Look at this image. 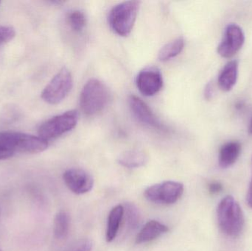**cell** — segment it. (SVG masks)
<instances>
[{"label": "cell", "instance_id": "obj_1", "mask_svg": "<svg viewBox=\"0 0 252 251\" xmlns=\"http://www.w3.org/2000/svg\"><path fill=\"white\" fill-rule=\"evenodd\" d=\"M48 141L41 137L13 131L0 132V160L14 156L16 153H39L47 150Z\"/></svg>", "mask_w": 252, "mask_h": 251}, {"label": "cell", "instance_id": "obj_2", "mask_svg": "<svg viewBox=\"0 0 252 251\" xmlns=\"http://www.w3.org/2000/svg\"><path fill=\"white\" fill-rule=\"evenodd\" d=\"M219 226L229 237L239 235L244 226V216L239 203L232 196L222 199L217 209Z\"/></svg>", "mask_w": 252, "mask_h": 251}, {"label": "cell", "instance_id": "obj_3", "mask_svg": "<svg viewBox=\"0 0 252 251\" xmlns=\"http://www.w3.org/2000/svg\"><path fill=\"white\" fill-rule=\"evenodd\" d=\"M107 86L97 79H91L84 85L80 97V106L85 114L93 116L103 111L109 101Z\"/></svg>", "mask_w": 252, "mask_h": 251}, {"label": "cell", "instance_id": "obj_4", "mask_svg": "<svg viewBox=\"0 0 252 251\" xmlns=\"http://www.w3.org/2000/svg\"><path fill=\"white\" fill-rule=\"evenodd\" d=\"M138 1H127L115 5L110 11L109 23L114 32L121 36L129 35L133 29L139 11Z\"/></svg>", "mask_w": 252, "mask_h": 251}, {"label": "cell", "instance_id": "obj_5", "mask_svg": "<svg viewBox=\"0 0 252 251\" xmlns=\"http://www.w3.org/2000/svg\"><path fill=\"white\" fill-rule=\"evenodd\" d=\"M79 116L76 110L69 111L57 115L41 124L38 128V137L48 141L54 139L76 126Z\"/></svg>", "mask_w": 252, "mask_h": 251}, {"label": "cell", "instance_id": "obj_6", "mask_svg": "<svg viewBox=\"0 0 252 251\" xmlns=\"http://www.w3.org/2000/svg\"><path fill=\"white\" fill-rule=\"evenodd\" d=\"M72 84V74L66 68H62L46 85L41 92V98L48 104H59L70 92Z\"/></svg>", "mask_w": 252, "mask_h": 251}, {"label": "cell", "instance_id": "obj_7", "mask_svg": "<svg viewBox=\"0 0 252 251\" xmlns=\"http://www.w3.org/2000/svg\"><path fill=\"white\" fill-rule=\"evenodd\" d=\"M184 185L176 181H167L151 186L144 193L145 198L157 204L170 205L176 203L184 193Z\"/></svg>", "mask_w": 252, "mask_h": 251}, {"label": "cell", "instance_id": "obj_8", "mask_svg": "<svg viewBox=\"0 0 252 251\" xmlns=\"http://www.w3.org/2000/svg\"><path fill=\"white\" fill-rule=\"evenodd\" d=\"M245 35L241 27L236 24L228 25L224 37L218 47V53L221 57L230 58L233 57L244 46Z\"/></svg>", "mask_w": 252, "mask_h": 251}, {"label": "cell", "instance_id": "obj_9", "mask_svg": "<svg viewBox=\"0 0 252 251\" xmlns=\"http://www.w3.org/2000/svg\"><path fill=\"white\" fill-rule=\"evenodd\" d=\"M63 178L66 187L76 195L86 194L94 187V178L91 174L80 168L67 169Z\"/></svg>", "mask_w": 252, "mask_h": 251}, {"label": "cell", "instance_id": "obj_10", "mask_svg": "<svg viewBox=\"0 0 252 251\" xmlns=\"http://www.w3.org/2000/svg\"><path fill=\"white\" fill-rule=\"evenodd\" d=\"M136 84L141 94L151 97L157 94L162 88V75L157 68H145L138 74Z\"/></svg>", "mask_w": 252, "mask_h": 251}, {"label": "cell", "instance_id": "obj_11", "mask_svg": "<svg viewBox=\"0 0 252 251\" xmlns=\"http://www.w3.org/2000/svg\"><path fill=\"white\" fill-rule=\"evenodd\" d=\"M128 104L132 113L139 122L150 128L164 131L165 126L156 116L151 108L139 97L130 95L128 98Z\"/></svg>", "mask_w": 252, "mask_h": 251}, {"label": "cell", "instance_id": "obj_12", "mask_svg": "<svg viewBox=\"0 0 252 251\" xmlns=\"http://www.w3.org/2000/svg\"><path fill=\"white\" fill-rule=\"evenodd\" d=\"M169 231L168 227L157 221H148L136 237V244L149 243Z\"/></svg>", "mask_w": 252, "mask_h": 251}, {"label": "cell", "instance_id": "obj_13", "mask_svg": "<svg viewBox=\"0 0 252 251\" xmlns=\"http://www.w3.org/2000/svg\"><path fill=\"white\" fill-rule=\"evenodd\" d=\"M238 60L228 62L220 72L219 77V85L223 91H229L233 88L238 81Z\"/></svg>", "mask_w": 252, "mask_h": 251}, {"label": "cell", "instance_id": "obj_14", "mask_svg": "<svg viewBox=\"0 0 252 251\" xmlns=\"http://www.w3.org/2000/svg\"><path fill=\"white\" fill-rule=\"evenodd\" d=\"M241 153V144L237 141H229L222 146L219 153V165L228 168L233 165Z\"/></svg>", "mask_w": 252, "mask_h": 251}, {"label": "cell", "instance_id": "obj_15", "mask_svg": "<svg viewBox=\"0 0 252 251\" xmlns=\"http://www.w3.org/2000/svg\"><path fill=\"white\" fill-rule=\"evenodd\" d=\"M148 154L143 150H130L124 152L118 158V163L126 168L141 167L148 163Z\"/></svg>", "mask_w": 252, "mask_h": 251}, {"label": "cell", "instance_id": "obj_16", "mask_svg": "<svg viewBox=\"0 0 252 251\" xmlns=\"http://www.w3.org/2000/svg\"><path fill=\"white\" fill-rule=\"evenodd\" d=\"M124 208L123 205L115 206L109 212L108 217L106 239L108 243H112L118 235L121 223L124 220Z\"/></svg>", "mask_w": 252, "mask_h": 251}, {"label": "cell", "instance_id": "obj_17", "mask_svg": "<svg viewBox=\"0 0 252 251\" xmlns=\"http://www.w3.org/2000/svg\"><path fill=\"white\" fill-rule=\"evenodd\" d=\"M185 47V40L179 37L168 44H165L158 52V57L160 61L165 62L179 56Z\"/></svg>", "mask_w": 252, "mask_h": 251}, {"label": "cell", "instance_id": "obj_18", "mask_svg": "<svg viewBox=\"0 0 252 251\" xmlns=\"http://www.w3.org/2000/svg\"><path fill=\"white\" fill-rule=\"evenodd\" d=\"M69 217L64 211H61L55 217L53 232L58 240H63L67 236L69 229Z\"/></svg>", "mask_w": 252, "mask_h": 251}, {"label": "cell", "instance_id": "obj_19", "mask_svg": "<svg viewBox=\"0 0 252 251\" xmlns=\"http://www.w3.org/2000/svg\"><path fill=\"white\" fill-rule=\"evenodd\" d=\"M124 217H125L126 225L129 230H135L140 224L141 215L139 209L133 203H127L124 205Z\"/></svg>", "mask_w": 252, "mask_h": 251}, {"label": "cell", "instance_id": "obj_20", "mask_svg": "<svg viewBox=\"0 0 252 251\" xmlns=\"http://www.w3.org/2000/svg\"><path fill=\"white\" fill-rule=\"evenodd\" d=\"M68 23L72 30L81 32L87 25V17L82 11L74 10L69 13L67 17Z\"/></svg>", "mask_w": 252, "mask_h": 251}, {"label": "cell", "instance_id": "obj_21", "mask_svg": "<svg viewBox=\"0 0 252 251\" xmlns=\"http://www.w3.org/2000/svg\"><path fill=\"white\" fill-rule=\"evenodd\" d=\"M16 36V30L13 27L0 25V44L12 41Z\"/></svg>", "mask_w": 252, "mask_h": 251}, {"label": "cell", "instance_id": "obj_22", "mask_svg": "<svg viewBox=\"0 0 252 251\" xmlns=\"http://www.w3.org/2000/svg\"><path fill=\"white\" fill-rule=\"evenodd\" d=\"M93 243L88 239H83L76 242L68 251H92Z\"/></svg>", "mask_w": 252, "mask_h": 251}, {"label": "cell", "instance_id": "obj_23", "mask_svg": "<svg viewBox=\"0 0 252 251\" xmlns=\"http://www.w3.org/2000/svg\"><path fill=\"white\" fill-rule=\"evenodd\" d=\"M208 190L212 195H216L223 190V187H222V184L219 182H213L209 184Z\"/></svg>", "mask_w": 252, "mask_h": 251}, {"label": "cell", "instance_id": "obj_24", "mask_svg": "<svg viewBox=\"0 0 252 251\" xmlns=\"http://www.w3.org/2000/svg\"><path fill=\"white\" fill-rule=\"evenodd\" d=\"M12 112V109H8L7 112H6L5 113L3 112L2 116H1V119H5V122H7L8 121L9 122H12V119H16V117H18V112L16 111L13 110L12 113L10 112Z\"/></svg>", "mask_w": 252, "mask_h": 251}, {"label": "cell", "instance_id": "obj_25", "mask_svg": "<svg viewBox=\"0 0 252 251\" xmlns=\"http://www.w3.org/2000/svg\"><path fill=\"white\" fill-rule=\"evenodd\" d=\"M213 94H214V89H213V84L209 83L205 87L204 90V97L207 100H210L213 98Z\"/></svg>", "mask_w": 252, "mask_h": 251}, {"label": "cell", "instance_id": "obj_26", "mask_svg": "<svg viewBox=\"0 0 252 251\" xmlns=\"http://www.w3.org/2000/svg\"><path fill=\"white\" fill-rule=\"evenodd\" d=\"M247 203L249 206L252 209V179L250 182V187H249L248 193H247Z\"/></svg>", "mask_w": 252, "mask_h": 251}, {"label": "cell", "instance_id": "obj_27", "mask_svg": "<svg viewBox=\"0 0 252 251\" xmlns=\"http://www.w3.org/2000/svg\"><path fill=\"white\" fill-rule=\"evenodd\" d=\"M249 134H251V135H252V117L251 119V121H250V127H249Z\"/></svg>", "mask_w": 252, "mask_h": 251}, {"label": "cell", "instance_id": "obj_28", "mask_svg": "<svg viewBox=\"0 0 252 251\" xmlns=\"http://www.w3.org/2000/svg\"><path fill=\"white\" fill-rule=\"evenodd\" d=\"M0 251H1V250H0Z\"/></svg>", "mask_w": 252, "mask_h": 251}]
</instances>
